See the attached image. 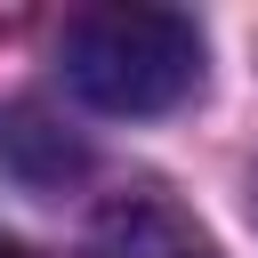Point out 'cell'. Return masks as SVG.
<instances>
[{"instance_id": "3957f363", "label": "cell", "mask_w": 258, "mask_h": 258, "mask_svg": "<svg viewBox=\"0 0 258 258\" xmlns=\"http://www.w3.org/2000/svg\"><path fill=\"white\" fill-rule=\"evenodd\" d=\"M0 258H40V250H24L16 234H0Z\"/></svg>"}, {"instance_id": "6da1fadb", "label": "cell", "mask_w": 258, "mask_h": 258, "mask_svg": "<svg viewBox=\"0 0 258 258\" xmlns=\"http://www.w3.org/2000/svg\"><path fill=\"white\" fill-rule=\"evenodd\" d=\"M64 81L97 113H169L202 89V24L177 8H81L64 24Z\"/></svg>"}, {"instance_id": "5b68a950", "label": "cell", "mask_w": 258, "mask_h": 258, "mask_svg": "<svg viewBox=\"0 0 258 258\" xmlns=\"http://www.w3.org/2000/svg\"><path fill=\"white\" fill-rule=\"evenodd\" d=\"M194 258H202V250H194Z\"/></svg>"}, {"instance_id": "277c9868", "label": "cell", "mask_w": 258, "mask_h": 258, "mask_svg": "<svg viewBox=\"0 0 258 258\" xmlns=\"http://www.w3.org/2000/svg\"><path fill=\"white\" fill-rule=\"evenodd\" d=\"M250 210H258V185H250Z\"/></svg>"}, {"instance_id": "7a4b0ae2", "label": "cell", "mask_w": 258, "mask_h": 258, "mask_svg": "<svg viewBox=\"0 0 258 258\" xmlns=\"http://www.w3.org/2000/svg\"><path fill=\"white\" fill-rule=\"evenodd\" d=\"M0 169L24 177V185H64V177L89 169V153H81L40 105H8V113H0Z\"/></svg>"}]
</instances>
